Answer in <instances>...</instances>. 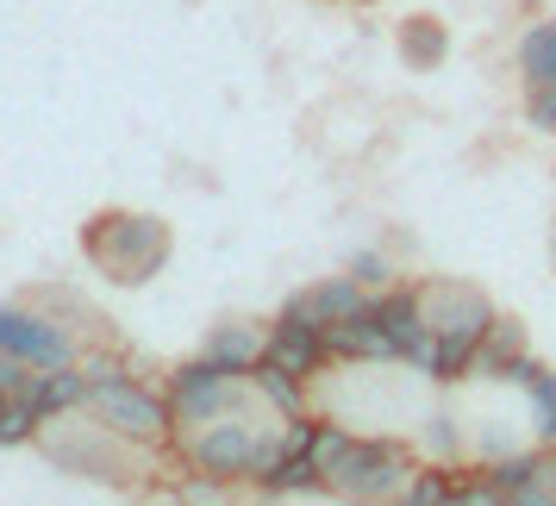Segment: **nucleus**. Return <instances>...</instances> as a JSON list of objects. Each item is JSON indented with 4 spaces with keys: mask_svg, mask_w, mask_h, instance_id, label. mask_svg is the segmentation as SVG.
Wrapping results in <instances>:
<instances>
[{
    "mask_svg": "<svg viewBox=\"0 0 556 506\" xmlns=\"http://www.w3.org/2000/svg\"><path fill=\"white\" fill-rule=\"evenodd\" d=\"M263 338H269V326H256V319H226V326L206 331L201 356H213L231 376H251L256 363H263Z\"/></svg>",
    "mask_w": 556,
    "mask_h": 506,
    "instance_id": "13",
    "label": "nucleus"
},
{
    "mask_svg": "<svg viewBox=\"0 0 556 506\" xmlns=\"http://www.w3.org/2000/svg\"><path fill=\"white\" fill-rule=\"evenodd\" d=\"M81 413L106 426L113 438H126L138 451H169L176 444V413H169V394L151 388L138 376H113V381H88V401Z\"/></svg>",
    "mask_w": 556,
    "mask_h": 506,
    "instance_id": "4",
    "label": "nucleus"
},
{
    "mask_svg": "<svg viewBox=\"0 0 556 506\" xmlns=\"http://www.w3.org/2000/svg\"><path fill=\"white\" fill-rule=\"evenodd\" d=\"M456 481H463V469H456V463H419L401 501H413V506H444V501H456Z\"/></svg>",
    "mask_w": 556,
    "mask_h": 506,
    "instance_id": "20",
    "label": "nucleus"
},
{
    "mask_svg": "<svg viewBox=\"0 0 556 506\" xmlns=\"http://www.w3.org/2000/svg\"><path fill=\"white\" fill-rule=\"evenodd\" d=\"M26 401L45 413V419H56V413H81V401H88V376H81L76 363L70 369H38V376L26 381Z\"/></svg>",
    "mask_w": 556,
    "mask_h": 506,
    "instance_id": "17",
    "label": "nucleus"
},
{
    "mask_svg": "<svg viewBox=\"0 0 556 506\" xmlns=\"http://www.w3.org/2000/svg\"><path fill=\"white\" fill-rule=\"evenodd\" d=\"M344 269H351V276L369 288V294H376V288H388V281H401V276H394V256L381 251V244H363V251H351V256H344Z\"/></svg>",
    "mask_w": 556,
    "mask_h": 506,
    "instance_id": "22",
    "label": "nucleus"
},
{
    "mask_svg": "<svg viewBox=\"0 0 556 506\" xmlns=\"http://www.w3.org/2000/svg\"><path fill=\"white\" fill-rule=\"evenodd\" d=\"M0 356H20L31 369H70V363H81V338L45 306L0 301Z\"/></svg>",
    "mask_w": 556,
    "mask_h": 506,
    "instance_id": "7",
    "label": "nucleus"
},
{
    "mask_svg": "<svg viewBox=\"0 0 556 506\" xmlns=\"http://www.w3.org/2000/svg\"><path fill=\"white\" fill-rule=\"evenodd\" d=\"M88 381H113V376H131V356L126 351H81V363H76Z\"/></svg>",
    "mask_w": 556,
    "mask_h": 506,
    "instance_id": "25",
    "label": "nucleus"
},
{
    "mask_svg": "<svg viewBox=\"0 0 556 506\" xmlns=\"http://www.w3.org/2000/svg\"><path fill=\"white\" fill-rule=\"evenodd\" d=\"M526 126L544 131V138H556V81H544V88H526Z\"/></svg>",
    "mask_w": 556,
    "mask_h": 506,
    "instance_id": "24",
    "label": "nucleus"
},
{
    "mask_svg": "<svg viewBox=\"0 0 556 506\" xmlns=\"http://www.w3.org/2000/svg\"><path fill=\"white\" fill-rule=\"evenodd\" d=\"M81 251L113 288H144L169 269L176 256V231L156 213H131V206H106L81 226Z\"/></svg>",
    "mask_w": 556,
    "mask_h": 506,
    "instance_id": "3",
    "label": "nucleus"
},
{
    "mask_svg": "<svg viewBox=\"0 0 556 506\" xmlns=\"http://www.w3.org/2000/svg\"><path fill=\"white\" fill-rule=\"evenodd\" d=\"M326 351H331V363H394V344H388V331L369 313L326 326Z\"/></svg>",
    "mask_w": 556,
    "mask_h": 506,
    "instance_id": "14",
    "label": "nucleus"
},
{
    "mask_svg": "<svg viewBox=\"0 0 556 506\" xmlns=\"http://www.w3.org/2000/svg\"><path fill=\"white\" fill-rule=\"evenodd\" d=\"M38 444H45V456H51L63 476H81V481H119V488H126L131 469H138V444L113 438V431L94 426L88 413H81V419H76V413L45 419Z\"/></svg>",
    "mask_w": 556,
    "mask_h": 506,
    "instance_id": "5",
    "label": "nucleus"
},
{
    "mask_svg": "<svg viewBox=\"0 0 556 506\" xmlns=\"http://www.w3.org/2000/svg\"><path fill=\"white\" fill-rule=\"evenodd\" d=\"M313 463L326 476V494H338V501H401L413 469H419V456L401 438H363V431H344L331 419L313 438Z\"/></svg>",
    "mask_w": 556,
    "mask_h": 506,
    "instance_id": "1",
    "label": "nucleus"
},
{
    "mask_svg": "<svg viewBox=\"0 0 556 506\" xmlns=\"http://www.w3.org/2000/svg\"><path fill=\"white\" fill-rule=\"evenodd\" d=\"M551 481H556V451H551Z\"/></svg>",
    "mask_w": 556,
    "mask_h": 506,
    "instance_id": "26",
    "label": "nucleus"
},
{
    "mask_svg": "<svg viewBox=\"0 0 556 506\" xmlns=\"http://www.w3.org/2000/svg\"><path fill=\"white\" fill-rule=\"evenodd\" d=\"M394 45H401L406 69H438L451 56V31H444V20H431V13H413V20L394 26Z\"/></svg>",
    "mask_w": 556,
    "mask_h": 506,
    "instance_id": "16",
    "label": "nucleus"
},
{
    "mask_svg": "<svg viewBox=\"0 0 556 506\" xmlns=\"http://www.w3.org/2000/svg\"><path fill=\"white\" fill-rule=\"evenodd\" d=\"M281 313L288 319H306V326H338V319L369 313V288L344 269V276H326V281H313V288H301V294H288Z\"/></svg>",
    "mask_w": 556,
    "mask_h": 506,
    "instance_id": "11",
    "label": "nucleus"
},
{
    "mask_svg": "<svg viewBox=\"0 0 556 506\" xmlns=\"http://www.w3.org/2000/svg\"><path fill=\"white\" fill-rule=\"evenodd\" d=\"M419 306L431 331H488L494 319V301L469 281H419Z\"/></svg>",
    "mask_w": 556,
    "mask_h": 506,
    "instance_id": "10",
    "label": "nucleus"
},
{
    "mask_svg": "<svg viewBox=\"0 0 556 506\" xmlns=\"http://www.w3.org/2000/svg\"><path fill=\"white\" fill-rule=\"evenodd\" d=\"M531 344H526V326L513 319V313H494L488 319V331H481V351H476V376H488V381H506V369L526 356Z\"/></svg>",
    "mask_w": 556,
    "mask_h": 506,
    "instance_id": "15",
    "label": "nucleus"
},
{
    "mask_svg": "<svg viewBox=\"0 0 556 506\" xmlns=\"http://www.w3.org/2000/svg\"><path fill=\"white\" fill-rule=\"evenodd\" d=\"M163 394H169V413H176V431L188 426H206V419H219V413H238V406H251V381L231 376V369H219L213 356H188V363H176L169 369V381H163Z\"/></svg>",
    "mask_w": 556,
    "mask_h": 506,
    "instance_id": "6",
    "label": "nucleus"
},
{
    "mask_svg": "<svg viewBox=\"0 0 556 506\" xmlns=\"http://www.w3.org/2000/svg\"><path fill=\"white\" fill-rule=\"evenodd\" d=\"M251 488L263 494V501H313V494H326V476H319L313 451H281Z\"/></svg>",
    "mask_w": 556,
    "mask_h": 506,
    "instance_id": "12",
    "label": "nucleus"
},
{
    "mask_svg": "<svg viewBox=\"0 0 556 506\" xmlns=\"http://www.w3.org/2000/svg\"><path fill=\"white\" fill-rule=\"evenodd\" d=\"M519 81L526 88L556 81V13L538 20V26H526V38H519Z\"/></svg>",
    "mask_w": 556,
    "mask_h": 506,
    "instance_id": "19",
    "label": "nucleus"
},
{
    "mask_svg": "<svg viewBox=\"0 0 556 506\" xmlns=\"http://www.w3.org/2000/svg\"><path fill=\"white\" fill-rule=\"evenodd\" d=\"M251 394L263 406H269V413H276V419H294V413H313V406H306V381L301 376H288V369H276V363H256L251 376Z\"/></svg>",
    "mask_w": 556,
    "mask_h": 506,
    "instance_id": "18",
    "label": "nucleus"
},
{
    "mask_svg": "<svg viewBox=\"0 0 556 506\" xmlns=\"http://www.w3.org/2000/svg\"><path fill=\"white\" fill-rule=\"evenodd\" d=\"M169 451H176L194 476H213V481H226V488H244V481H256L281 456V419L263 426L251 406H238V413H219V419H206V426L176 431Z\"/></svg>",
    "mask_w": 556,
    "mask_h": 506,
    "instance_id": "2",
    "label": "nucleus"
},
{
    "mask_svg": "<svg viewBox=\"0 0 556 506\" xmlns=\"http://www.w3.org/2000/svg\"><path fill=\"white\" fill-rule=\"evenodd\" d=\"M369 319L388 331V344H394V363H413V369H426L431 356V326H426V306H419V281H388L369 294Z\"/></svg>",
    "mask_w": 556,
    "mask_h": 506,
    "instance_id": "8",
    "label": "nucleus"
},
{
    "mask_svg": "<svg viewBox=\"0 0 556 506\" xmlns=\"http://www.w3.org/2000/svg\"><path fill=\"white\" fill-rule=\"evenodd\" d=\"M263 363H276V369H288V376H301V381H319V369L331 363L326 326H306V319L281 313L276 326H269V338H263Z\"/></svg>",
    "mask_w": 556,
    "mask_h": 506,
    "instance_id": "9",
    "label": "nucleus"
},
{
    "mask_svg": "<svg viewBox=\"0 0 556 506\" xmlns=\"http://www.w3.org/2000/svg\"><path fill=\"white\" fill-rule=\"evenodd\" d=\"M38 431H45V413H38L26 394H7V401H0V451L38 444Z\"/></svg>",
    "mask_w": 556,
    "mask_h": 506,
    "instance_id": "21",
    "label": "nucleus"
},
{
    "mask_svg": "<svg viewBox=\"0 0 556 506\" xmlns=\"http://www.w3.org/2000/svg\"><path fill=\"white\" fill-rule=\"evenodd\" d=\"M426 451H431V463H456L463 456V431H456L451 413H431L426 419Z\"/></svg>",
    "mask_w": 556,
    "mask_h": 506,
    "instance_id": "23",
    "label": "nucleus"
}]
</instances>
